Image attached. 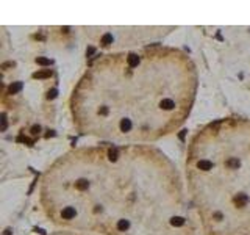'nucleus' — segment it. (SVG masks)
Wrapping results in <instances>:
<instances>
[{
	"label": "nucleus",
	"mask_w": 250,
	"mask_h": 235,
	"mask_svg": "<svg viewBox=\"0 0 250 235\" xmlns=\"http://www.w3.org/2000/svg\"><path fill=\"white\" fill-rule=\"evenodd\" d=\"M199 72L185 52L142 47L99 55L70 94L80 133L119 146L150 144L177 132L192 111Z\"/></svg>",
	"instance_id": "obj_2"
},
{
	"label": "nucleus",
	"mask_w": 250,
	"mask_h": 235,
	"mask_svg": "<svg viewBox=\"0 0 250 235\" xmlns=\"http://www.w3.org/2000/svg\"><path fill=\"white\" fill-rule=\"evenodd\" d=\"M49 235H95L89 232H80V230H69V229H56Z\"/></svg>",
	"instance_id": "obj_4"
},
{
	"label": "nucleus",
	"mask_w": 250,
	"mask_h": 235,
	"mask_svg": "<svg viewBox=\"0 0 250 235\" xmlns=\"http://www.w3.org/2000/svg\"><path fill=\"white\" fill-rule=\"evenodd\" d=\"M186 188L203 235H250V119L199 129L185 161Z\"/></svg>",
	"instance_id": "obj_3"
},
{
	"label": "nucleus",
	"mask_w": 250,
	"mask_h": 235,
	"mask_svg": "<svg viewBox=\"0 0 250 235\" xmlns=\"http://www.w3.org/2000/svg\"><path fill=\"white\" fill-rule=\"evenodd\" d=\"M39 201L56 229L95 235H199L186 182L150 144L100 143L58 157Z\"/></svg>",
	"instance_id": "obj_1"
}]
</instances>
